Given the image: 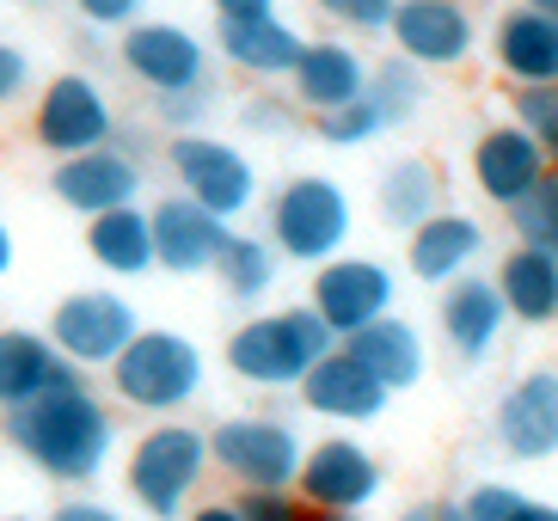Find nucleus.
Listing matches in <instances>:
<instances>
[{"label": "nucleus", "instance_id": "obj_1", "mask_svg": "<svg viewBox=\"0 0 558 521\" xmlns=\"http://www.w3.org/2000/svg\"><path fill=\"white\" fill-rule=\"evenodd\" d=\"M0 441L13 448L19 460H32L44 478L81 490L93 478H105L117 455V417L93 387H68L50 392L37 405L0 411Z\"/></svg>", "mask_w": 558, "mask_h": 521}, {"label": "nucleus", "instance_id": "obj_2", "mask_svg": "<svg viewBox=\"0 0 558 521\" xmlns=\"http://www.w3.org/2000/svg\"><path fill=\"white\" fill-rule=\"evenodd\" d=\"M331 350H338V338L301 301V307H270L240 319L221 343V362H228L233 380H246L258 392H295L313 375V362H326Z\"/></svg>", "mask_w": 558, "mask_h": 521}, {"label": "nucleus", "instance_id": "obj_3", "mask_svg": "<svg viewBox=\"0 0 558 521\" xmlns=\"http://www.w3.org/2000/svg\"><path fill=\"white\" fill-rule=\"evenodd\" d=\"M105 375H111V392L123 411H142V417L166 424V417L197 405L203 380H209V356H203L197 338H184L172 326H142Z\"/></svg>", "mask_w": 558, "mask_h": 521}, {"label": "nucleus", "instance_id": "obj_4", "mask_svg": "<svg viewBox=\"0 0 558 521\" xmlns=\"http://www.w3.org/2000/svg\"><path fill=\"white\" fill-rule=\"evenodd\" d=\"M350 233H356V203L326 172H295V179H282L270 191V203H264V240L277 245L282 264L319 270V264L350 252Z\"/></svg>", "mask_w": 558, "mask_h": 521}, {"label": "nucleus", "instance_id": "obj_5", "mask_svg": "<svg viewBox=\"0 0 558 521\" xmlns=\"http://www.w3.org/2000/svg\"><path fill=\"white\" fill-rule=\"evenodd\" d=\"M203 478H209V429L184 417L142 429L123 460V490L148 521H184L203 497Z\"/></svg>", "mask_w": 558, "mask_h": 521}, {"label": "nucleus", "instance_id": "obj_6", "mask_svg": "<svg viewBox=\"0 0 558 521\" xmlns=\"http://www.w3.org/2000/svg\"><path fill=\"white\" fill-rule=\"evenodd\" d=\"M301 460H307V441L295 436L289 417H264V411H240V417H221L209 429V467L221 478L246 490H295Z\"/></svg>", "mask_w": 558, "mask_h": 521}, {"label": "nucleus", "instance_id": "obj_7", "mask_svg": "<svg viewBox=\"0 0 558 521\" xmlns=\"http://www.w3.org/2000/svg\"><path fill=\"white\" fill-rule=\"evenodd\" d=\"M166 172H172V184H179V196H191L197 209L221 215V221H240V215L258 209L264 196V179L258 166H252L246 147L221 142V135H172L166 142Z\"/></svg>", "mask_w": 558, "mask_h": 521}, {"label": "nucleus", "instance_id": "obj_8", "mask_svg": "<svg viewBox=\"0 0 558 521\" xmlns=\"http://www.w3.org/2000/svg\"><path fill=\"white\" fill-rule=\"evenodd\" d=\"M32 142L50 154V160H74V154H99L117 142V111L105 86L81 68H62L37 86L32 98Z\"/></svg>", "mask_w": 558, "mask_h": 521}, {"label": "nucleus", "instance_id": "obj_9", "mask_svg": "<svg viewBox=\"0 0 558 521\" xmlns=\"http://www.w3.org/2000/svg\"><path fill=\"white\" fill-rule=\"evenodd\" d=\"M135 331H142V313H135V301L123 289H74L62 294L50 307V326H44V338L62 350L74 368H111L123 350L135 343Z\"/></svg>", "mask_w": 558, "mask_h": 521}, {"label": "nucleus", "instance_id": "obj_10", "mask_svg": "<svg viewBox=\"0 0 558 521\" xmlns=\"http://www.w3.org/2000/svg\"><path fill=\"white\" fill-rule=\"evenodd\" d=\"M393 301H399L393 264L368 258V252H344V258L319 264V270H313V294H307V307L326 319V331L338 343L368 331L375 319H387Z\"/></svg>", "mask_w": 558, "mask_h": 521}, {"label": "nucleus", "instance_id": "obj_11", "mask_svg": "<svg viewBox=\"0 0 558 521\" xmlns=\"http://www.w3.org/2000/svg\"><path fill=\"white\" fill-rule=\"evenodd\" d=\"M117 62L135 86H148L154 98L166 93H197L209 86V44H203L184 19H142L117 37Z\"/></svg>", "mask_w": 558, "mask_h": 521}, {"label": "nucleus", "instance_id": "obj_12", "mask_svg": "<svg viewBox=\"0 0 558 521\" xmlns=\"http://www.w3.org/2000/svg\"><path fill=\"white\" fill-rule=\"evenodd\" d=\"M380 490H387V467L356 436L313 441L307 460H301V478H295V497L313 516H362Z\"/></svg>", "mask_w": 558, "mask_h": 521}, {"label": "nucleus", "instance_id": "obj_13", "mask_svg": "<svg viewBox=\"0 0 558 521\" xmlns=\"http://www.w3.org/2000/svg\"><path fill=\"white\" fill-rule=\"evenodd\" d=\"M142 191H148V172L123 147H99V154H74V160L50 166V196L68 215H81V221L130 209V203H142Z\"/></svg>", "mask_w": 558, "mask_h": 521}, {"label": "nucleus", "instance_id": "obj_14", "mask_svg": "<svg viewBox=\"0 0 558 521\" xmlns=\"http://www.w3.org/2000/svg\"><path fill=\"white\" fill-rule=\"evenodd\" d=\"M387 37L411 68H460L478 49V19L466 0H399Z\"/></svg>", "mask_w": 558, "mask_h": 521}, {"label": "nucleus", "instance_id": "obj_15", "mask_svg": "<svg viewBox=\"0 0 558 521\" xmlns=\"http://www.w3.org/2000/svg\"><path fill=\"white\" fill-rule=\"evenodd\" d=\"M148 221H154V270H166V277H209L233 240V228L221 215L197 209L179 191L148 203Z\"/></svg>", "mask_w": 558, "mask_h": 521}, {"label": "nucleus", "instance_id": "obj_16", "mask_svg": "<svg viewBox=\"0 0 558 521\" xmlns=\"http://www.w3.org/2000/svg\"><path fill=\"white\" fill-rule=\"evenodd\" d=\"M492 436L509 460H553L558 455V368H527L497 392Z\"/></svg>", "mask_w": 558, "mask_h": 521}, {"label": "nucleus", "instance_id": "obj_17", "mask_svg": "<svg viewBox=\"0 0 558 521\" xmlns=\"http://www.w3.org/2000/svg\"><path fill=\"white\" fill-rule=\"evenodd\" d=\"M541 179H553V154H546L527 130H515V123H492V130L473 142V184H478V196L497 203L504 215L515 209Z\"/></svg>", "mask_w": 558, "mask_h": 521}, {"label": "nucleus", "instance_id": "obj_18", "mask_svg": "<svg viewBox=\"0 0 558 521\" xmlns=\"http://www.w3.org/2000/svg\"><path fill=\"white\" fill-rule=\"evenodd\" d=\"M86 387V375L32 326H0V411L37 405L50 392Z\"/></svg>", "mask_w": 558, "mask_h": 521}, {"label": "nucleus", "instance_id": "obj_19", "mask_svg": "<svg viewBox=\"0 0 558 521\" xmlns=\"http://www.w3.org/2000/svg\"><path fill=\"white\" fill-rule=\"evenodd\" d=\"M368 68L375 62H362V49L344 44V37H307L295 74H289L295 111H313V123H319V117L356 105V98L368 93Z\"/></svg>", "mask_w": 558, "mask_h": 521}, {"label": "nucleus", "instance_id": "obj_20", "mask_svg": "<svg viewBox=\"0 0 558 521\" xmlns=\"http://www.w3.org/2000/svg\"><path fill=\"white\" fill-rule=\"evenodd\" d=\"M436 331H442V343L460 362H485L509 331V307H504V294H497V282L492 277L448 282L442 301H436Z\"/></svg>", "mask_w": 558, "mask_h": 521}, {"label": "nucleus", "instance_id": "obj_21", "mask_svg": "<svg viewBox=\"0 0 558 521\" xmlns=\"http://www.w3.org/2000/svg\"><path fill=\"white\" fill-rule=\"evenodd\" d=\"M295 392H301V405H307L313 417H326V424H375L380 411H387V399H393V392L350 356L344 343H338L326 362H313V375L301 380Z\"/></svg>", "mask_w": 558, "mask_h": 521}, {"label": "nucleus", "instance_id": "obj_22", "mask_svg": "<svg viewBox=\"0 0 558 521\" xmlns=\"http://www.w3.org/2000/svg\"><path fill=\"white\" fill-rule=\"evenodd\" d=\"M478 252H485V228H478V215H460V209L429 215L417 233H405L411 282H429V289H448V282L473 277Z\"/></svg>", "mask_w": 558, "mask_h": 521}, {"label": "nucleus", "instance_id": "obj_23", "mask_svg": "<svg viewBox=\"0 0 558 521\" xmlns=\"http://www.w3.org/2000/svg\"><path fill=\"white\" fill-rule=\"evenodd\" d=\"M301 49H307V37H301L282 13L215 25V56L228 68H240L246 81H289L295 62H301Z\"/></svg>", "mask_w": 558, "mask_h": 521}, {"label": "nucleus", "instance_id": "obj_24", "mask_svg": "<svg viewBox=\"0 0 558 521\" xmlns=\"http://www.w3.org/2000/svg\"><path fill=\"white\" fill-rule=\"evenodd\" d=\"M492 62L515 86H558V19L534 7H504L492 25Z\"/></svg>", "mask_w": 558, "mask_h": 521}, {"label": "nucleus", "instance_id": "obj_25", "mask_svg": "<svg viewBox=\"0 0 558 521\" xmlns=\"http://www.w3.org/2000/svg\"><path fill=\"white\" fill-rule=\"evenodd\" d=\"M344 350H350V356H356L387 392H411L417 380L429 375V343H424V331L411 326V319H399V313H387V319H375L368 331L344 338Z\"/></svg>", "mask_w": 558, "mask_h": 521}, {"label": "nucleus", "instance_id": "obj_26", "mask_svg": "<svg viewBox=\"0 0 558 521\" xmlns=\"http://www.w3.org/2000/svg\"><path fill=\"white\" fill-rule=\"evenodd\" d=\"M375 215L393 233H417L429 215H442V172L424 154H399L375 179Z\"/></svg>", "mask_w": 558, "mask_h": 521}, {"label": "nucleus", "instance_id": "obj_27", "mask_svg": "<svg viewBox=\"0 0 558 521\" xmlns=\"http://www.w3.org/2000/svg\"><path fill=\"white\" fill-rule=\"evenodd\" d=\"M86 258L99 264L105 277L130 282V277H148L154 270V221H148V203H130V209H111L99 221H86Z\"/></svg>", "mask_w": 558, "mask_h": 521}, {"label": "nucleus", "instance_id": "obj_28", "mask_svg": "<svg viewBox=\"0 0 558 521\" xmlns=\"http://www.w3.org/2000/svg\"><path fill=\"white\" fill-rule=\"evenodd\" d=\"M492 282L504 294L509 319H522V326H558V258L527 252V245H509Z\"/></svg>", "mask_w": 558, "mask_h": 521}, {"label": "nucleus", "instance_id": "obj_29", "mask_svg": "<svg viewBox=\"0 0 558 521\" xmlns=\"http://www.w3.org/2000/svg\"><path fill=\"white\" fill-rule=\"evenodd\" d=\"M209 277L221 282L228 301H240V307H264V294L277 289V277H282V258H277V245L264 240V233H233Z\"/></svg>", "mask_w": 558, "mask_h": 521}, {"label": "nucleus", "instance_id": "obj_30", "mask_svg": "<svg viewBox=\"0 0 558 521\" xmlns=\"http://www.w3.org/2000/svg\"><path fill=\"white\" fill-rule=\"evenodd\" d=\"M368 105L380 111L387 130H405L411 117L424 111V68H411L405 56H387V62L368 68Z\"/></svg>", "mask_w": 558, "mask_h": 521}, {"label": "nucleus", "instance_id": "obj_31", "mask_svg": "<svg viewBox=\"0 0 558 521\" xmlns=\"http://www.w3.org/2000/svg\"><path fill=\"white\" fill-rule=\"evenodd\" d=\"M509 233H515V245H527V252L558 258V179H541L515 209H509Z\"/></svg>", "mask_w": 558, "mask_h": 521}, {"label": "nucleus", "instance_id": "obj_32", "mask_svg": "<svg viewBox=\"0 0 558 521\" xmlns=\"http://www.w3.org/2000/svg\"><path fill=\"white\" fill-rule=\"evenodd\" d=\"M460 504H466V521H558V504H541V497H527L515 485H497V478L473 485Z\"/></svg>", "mask_w": 558, "mask_h": 521}, {"label": "nucleus", "instance_id": "obj_33", "mask_svg": "<svg viewBox=\"0 0 558 521\" xmlns=\"http://www.w3.org/2000/svg\"><path fill=\"white\" fill-rule=\"evenodd\" d=\"M313 130H319V142H326V147H368V142L387 135V123H380V111L368 105V98H356V105H344V111L319 117Z\"/></svg>", "mask_w": 558, "mask_h": 521}, {"label": "nucleus", "instance_id": "obj_34", "mask_svg": "<svg viewBox=\"0 0 558 521\" xmlns=\"http://www.w3.org/2000/svg\"><path fill=\"white\" fill-rule=\"evenodd\" d=\"M319 19H331V25H344V32L356 37H387V25H393L399 0H307Z\"/></svg>", "mask_w": 558, "mask_h": 521}, {"label": "nucleus", "instance_id": "obj_35", "mask_svg": "<svg viewBox=\"0 0 558 521\" xmlns=\"http://www.w3.org/2000/svg\"><path fill=\"white\" fill-rule=\"evenodd\" d=\"M515 130H527L541 147L558 142V86H515V111H509Z\"/></svg>", "mask_w": 558, "mask_h": 521}, {"label": "nucleus", "instance_id": "obj_36", "mask_svg": "<svg viewBox=\"0 0 558 521\" xmlns=\"http://www.w3.org/2000/svg\"><path fill=\"white\" fill-rule=\"evenodd\" d=\"M209 111H215V93H209V86H197V93H166V98H154V117H160L172 135H197L203 123H209Z\"/></svg>", "mask_w": 558, "mask_h": 521}, {"label": "nucleus", "instance_id": "obj_37", "mask_svg": "<svg viewBox=\"0 0 558 521\" xmlns=\"http://www.w3.org/2000/svg\"><path fill=\"white\" fill-rule=\"evenodd\" d=\"M68 7L81 13L86 32H117V37L148 19V0H68Z\"/></svg>", "mask_w": 558, "mask_h": 521}, {"label": "nucleus", "instance_id": "obj_38", "mask_svg": "<svg viewBox=\"0 0 558 521\" xmlns=\"http://www.w3.org/2000/svg\"><path fill=\"white\" fill-rule=\"evenodd\" d=\"M240 509H246V521H307V504L295 490H246Z\"/></svg>", "mask_w": 558, "mask_h": 521}, {"label": "nucleus", "instance_id": "obj_39", "mask_svg": "<svg viewBox=\"0 0 558 521\" xmlns=\"http://www.w3.org/2000/svg\"><path fill=\"white\" fill-rule=\"evenodd\" d=\"M240 123H246L252 135H258V130H270V135H289V130H295V105H282V98L258 93V98H246V105H240Z\"/></svg>", "mask_w": 558, "mask_h": 521}, {"label": "nucleus", "instance_id": "obj_40", "mask_svg": "<svg viewBox=\"0 0 558 521\" xmlns=\"http://www.w3.org/2000/svg\"><path fill=\"white\" fill-rule=\"evenodd\" d=\"M25 93H32V56L0 37V111H7V105H19Z\"/></svg>", "mask_w": 558, "mask_h": 521}, {"label": "nucleus", "instance_id": "obj_41", "mask_svg": "<svg viewBox=\"0 0 558 521\" xmlns=\"http://www.w3.org/2000/svg\"><path fill=\"white\" fill-rule=\"evenodd\" d=\"M44 521H130L117 504H105V497H86V490H74V497H62V504L50 509Z\"/></svg>", "mask_w": 558, "mask_h": 521}, {"label": "nucleus", "instance_id": "obj_42", "mask_svg": "<svg viewBox=\"0 0 558 521\" xmlns=\"http://www.w3.org/2000/svg\"><path fill=\"white\" fill-rule=\"evenodd\" d=\"M393 521H466V504L460 497H424V504H405Z\"/></svg>", "mask_w": 558, "mask_h": 521}, {"label": "nucleus", "instance_id": "obj_43", "mask_svg": "<svg viewBox=\"0 0 558 521\" xmlns=\"http://www.w3.org/2000/svg\"><path fill=\"white\" fill-rule=\"evenodd\" d=\"M215 7V25H233V19H270L277 0H209Z\"/></svg>", "mask_w": 558, "mask_h": 521}, {"label": "nucleus", "instance_id": "obj_44", "mask_svg": "<svg viewBox=\"0 0 558 521\" xmlns=\"http://www.w3.org/2000/svg\"><path fill=\"white\" fill-rule=\"evenodd\" d=\"M184 521H246V509H240V497H197Z\"/></svg>", "mask_w": 558, "mask_h": 521}, {"label": "nucleus", "instance_id": "obj_45", "mask_svg": "<svg viewBox=\"0 0 558 521\" xmlns=\"http://www.w3.org/2000/svg\"><path fill=\"white\" fill-rule=\"evenodd\" d=\"M13 264H19V245H13V228L0 221V282L13 277Z\"/></svg>", "mask_w": 558, "mask_h": 521}, {"label": "nucleus", "instance_id": "obj_46", "mask_svg": "<svg viewBox=\"0 0 558 521\" xmlns=\"http://www.w3.org/2000/svg\"><path fill=\"white\" fill-rule=\"evenodd\" d=\"M522 7H534V13H546V19H558V0H522Z\"/></svg>", "mask_w": 558, "mask_h": 521}, {"label": "nucleus", "instance_id": "obj_47", "mask_svg": "<svg viewBox=\"0 0 558 521\" xmlns=\"http://www.w3.org/2000/svg\"><path fill=\"white\" fill-rule=\"evenodd\" d=\"M307 521H356V516H313V509H307Z\"/></svg>", "mask_w": 558, "mask_h": 521}, {"label": "nucleus", "instance_id": "obj_48", "mask_svg": "<svg viewBox=\"0 0 558 521\" xmlns=\"http://www.w3.org/2000/svg\"><path fill=\"white\" fill-rule=\"evenodd\" d=\"M546 154H553V179H558V142H553V147H546Z\"/></svg>", "mask_w": 558, "mask_h": 521}, {"label": "nucleus", "instance_id": "obj_49", "mask_svg": "<svg viewBox=\"0 0 558 521\" xmlns=\"http://www.w3.org/2000/svg\"><path fill=\"white\" fill-rule=\"evenodd\" d=\"M19 7H50V0H19Z\"/></svg>", "mask_w": 558, "mask_h": 521}, {"label": "nucleus", "instance_id": "obj_50", "mask_svg": "<svg viewBox=\"0 0 558 521\" xmlns=\"http://www.w3.org/2000/svg\"><path fill=\"white\" fill-rule=\"evenodd\" d=\"M0 521H37V516H0Z\"/></svg>", "mask_w": 558, "mask_h": 521}]
</instances>
